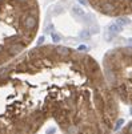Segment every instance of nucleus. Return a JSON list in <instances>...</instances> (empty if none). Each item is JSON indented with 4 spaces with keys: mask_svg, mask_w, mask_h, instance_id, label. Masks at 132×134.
I'll return each mask as SVG.
<instances>
[{
    "mask_svg": "<svg viewBox=\"0 0 132 134\" xmlns=\"http://www.w3.org/2000/svg\"><path fill=\"white\" fill-rule=\"evenodd\" d=\"M121 116L101 64L60 44L24 51L0 66V134H112Z\"/></svg>",
    "mask_w": 132,
    "mask_h": 134,
    "instance_id": "f257e3e1",
    "label": "nucleus"
},
{
    "mask_svg": "<svg viewBox=\"0 0 132 134\" xmlns=\"http://www.w3.org/2000/svg\"><path fill=\"white\" fill-rule=\"evenodd\" d=\"M39 25L37 0H0V66L29 48Z\"/></svg>",
    "mask_w": 132,
    "mask_h": 134,
    "instance_id": "f03ea898",
    "label": "nucleus"
},
{
    "mask_svg": "<svg viewBox=\"0 0 132 134\" xmlns=\"http://www.w3.org/2000/svg\"><path fill=\"white\" fill-rule=\"evenodd\" d=\"M101 69L120 106H127L132 114V47L109 49L103 56ZM112 134H132V118Z\"/></svg>",
    "mask_w": 132,
    "mask_h": 134,
    "instance_id": "7ed1b4c3",
    "label": "nucleus"
},
{
    "mask_svg": "<svg viewBox=\"0 0 132 134\" xmlns=\"http://www.w3.org/2000/svg\"><path fill=\"white\" fill-rule=\"evenodd\" d=\"M96 12L108 17H127L132 15V0H87Z\"/></svg>",
    "mask_w": 132,
    "mask_h": 134,
    "instance_id": "20e7f679",
    "label": "nucleus"
}]
</instances>
